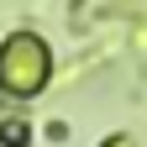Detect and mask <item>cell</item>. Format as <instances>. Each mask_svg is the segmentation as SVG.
I'll list each match as a JSON object with an SVG mask.
<instances>
[{
  "label": "cell",
  "mask_w": 147,
  "mask_h": 147,
  "mask_svg": "<svg viewBox=\"0 0 147 147\" xmlns=\"http://www.w3.org/2000/svg\"><path fill=\"white\" fill-rule=\"evenodd\" d=\"M0 84L11 95H37L47 84V47L37 37H11L0 47Z\"/></svg>",
  "instance_id": "1"
}]
</instances>
